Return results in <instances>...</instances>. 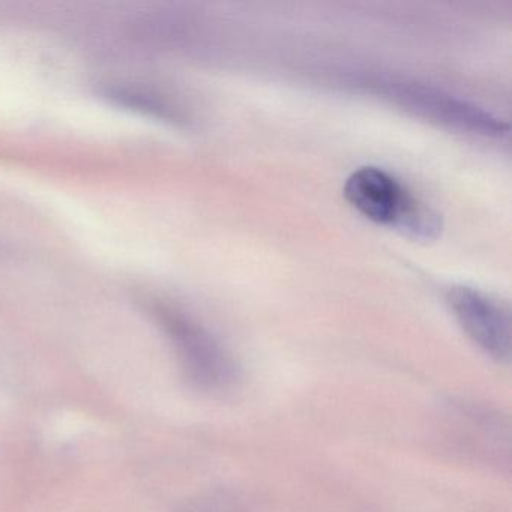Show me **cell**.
Segmentation results:
<instances>
[{"mask_svg":"<svg viewBox=\"0 0 512 512\" xmlns=\"http://www.w3.org/2000/svg\"><path fill=\"white\" fill-rule=\"evenodd\" d=\"M347 202L379 224H389L418 238H431L439 229L436 215L416 202L394 178L377 167H361L344 185Z\"/></svg>","mask_w":512,"mask_h":512,"instance_id":"obj_1","label":"cell"},{"mask_svg":"<svg viewBox=\"0 0 512 512\" xmlns=\"http://www.w3.org/2000/svg\"><path fill=\"white\" fill-rule=\"evenodd\" d=\"M187 377L205 391H223L238 379L232 359L206 335L193 329L176 331Z\"/></svg>","mask_w":512,"mask_h":512,"instance_id":"obj_3","label":"cell"},{"mask_svg":"<svg viewBox=\"0 0 512 512\" xmlns=\"http://www.w3.org/2000/svg\"><path fill=\"white\" fill-rule=\"evenodd\" d=\"M448 302L461 328L473 343L496 361H509L511 320L508 311L499 302L470 287L449 290Z\"/></svg>","mask_w":512,"mask_h":512,"instance_id":"obj_2","label":"cell"}]
</instances>
